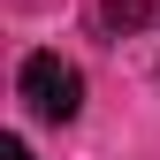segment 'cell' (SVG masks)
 I'll return each instance as SVG.
<instances>
[{"label":"cell","mask_w":160,"mask_h":160,"mask_svg":"<svg viewBox=\"0 0 160 160\" xmlns=\"http://www.w3.org/2000/svg\"><path fill=\"white\" fill-rule=\"evenodd\" d=\"M15 92H23V107L38 122H76V114H84V76H76V61H61V53H31L23 76H15Z\"/></svg>","instance_id":"6da1fadb"},{"label":"cell","mask_w":160,"mask_h":160,"mask_svg":"<svg viewBox=\"0 0 160 160\" xmlns=\"http://www.w3.org/2000/svg\"><path fill=\"white\" fill-rule=\"evenodd\" d=\"M152 15H160V0H99V31H137Z\"/></svg>","instance_id":"7a4b0ae2"},{"label":"cell","mask_w":160,"mask_h":160,"mask_svg":"<svg viewBox=\"0 0 160 160\" xmlns=\"http://www.w3.org/2000/svg\"><path fill=\"white\" fill-rule=\"evenodd\" d=\"M0 160H31V145H23V137H8V145H0Z\"/></svg>","instance_id":"3957f363"}]
</instances>
